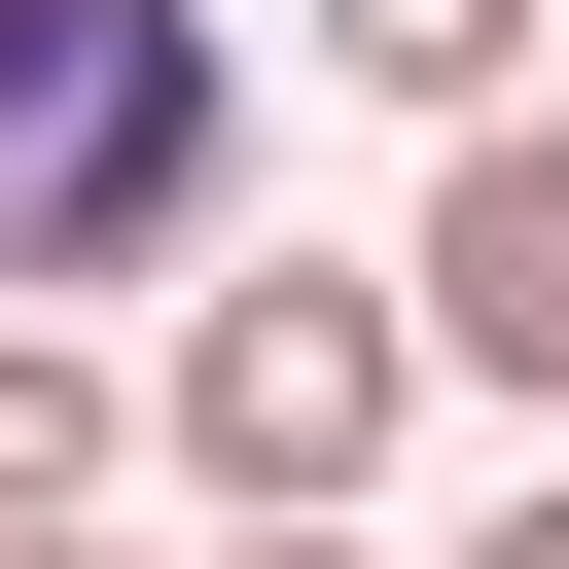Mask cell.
<instances>
[{
	"mask_svg": "<svg viewBox=\"0 0 569 569\" xmlns=\"http://www.w3.org/2000/svg\"><path fill=\"white\" fill-rule=\"evenodd\" d=\"M427 391H462V356H427V284H356V249H213V284L142 320V462H178L213 533H356Z\"/></svg>",
	"mask_w": 569,
	"mask_h": 569,
	"instance_id": "1",
	"label": "cell"
},
{
	"mask_svg": "<svg viewBox=\"0 0 569 569\" xmlns=\"http://www.w3.org/2000/svg\"><path fill=\"white\" fill-rule=\"evenodd\" d=\"M213 178H249V36L213 0H0V320L178 284Z\"/></svg>",
	"mask_w": 569,
	"mask_h": 569,
	"instance_id": "2",
	"label": "cell"
},
{
	"mask_svg": "<svg viewBox=\"0 0 569 569\" xmlns=\"http://www.w3.org/2000/svg\"><path fill=\"white\" fill-rule=\"evenodd\" d=\"M391 284H427V356H462V391H533V427H569V107L427 142V249H391Z\"/></svg>",
	"mask_w": 569,
	"mask_h": 569,
	"instance_id": "3",
	"label": "cell"
},
{
	"mask_svg": "<svg viewBox=\"0 0 569 569\" xmlns=\"http://www.w3.org/2000/svg\"><path fill=\"white\" fill-rule=\"evenodd\" d=\"M284 36H320L356 107H427V142H498V107H533V0H284Z\"/></svg>",
	"mask_w": 569,
	"mask_h": 569,
	"instance_id": "4",
	"label": "cell"
},
{
	"mask_svg": "<svg viewBox=\"0 0 569 569\" xmlns=\"http://www.w3.org/2000/svg\"><path fill=\"white\" fill-rule=\"evenodd\" d=\"M107 462H142V391L71 320H0V533H107Z\"/></svg>",
	"mask_w": 569,
	"mask_h": 569,
	"instance_id": "5",
	"label": "cell"
},
{
	"mask_svg": "<svg viewBox=\"0 0 569 569\" xmlns=\"http://www.w3.org/2000/svg\"><path fill=\"white\" fill-rule=\"evenodd\" d=\"M462 569H569V462H533V498H498V533H462Z\"/></svg>",
	"mask_w": 569,
	"mask_h": 569,
	"instance_id": "6",
	"label": "cell"
},
{
	"mask_svg": "<svg viewBox=\"0 0 569 569\" xmlns=\"http://www.w3.org/2000/svg\"><path fill=\"white\" fill-rule=\"evenodd\" d=\"M178 569H356V533H178Z\"/></svg>",
	"mask_w": 569,
	"mask_h": 569,
	"instance_id": "7",
	"label": "cell"
},
{
	"mask_svg": "<svg viewBox=\"0 0 569 569\" xmlns=\"http://www.w3.org/2000/svg\"><path fill=\"white\" fill-rule=\"evenodd\" d=\"M0 569H107V533H0Z\"/></svg>",
	"mask_w": 569,
	"mask_h": 569,
	"instance_id": "8",
	"label": "cell"
}]
</instances>
